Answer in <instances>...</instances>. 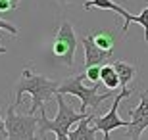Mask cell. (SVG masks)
Masks as SVG:
<instances>
[{"label": "cell", "instance_id": "obj_1", "mask_svg": "<svg viewBox=\"0 0 148 140\" xmlns=\"http://www.w3.org/2000/svg\"><path fill=\"white\" fill-rule=\"evenodd\" d=\"M58 88H60L58 81H52V79L40 75V73H35L31 67H25L21 77L17 79L16 86H14V90H16L14 106L16 108L21 106V96L23 94H31V109H29V113L35 115L37 109H42L58 94Z\"/></svg>", "mask_w": 148, "mask_h": 140}, {"label": "cell", "instance_id": "obj_2", "mask_svg": "<svg viewBox=\"0 0 148 140\" xmlns=\"http://www.w3.org/2000/svg\"><path fill=\"white\" fill-rule=\"evenodd\" d=\"M56 104H58V113L56 117L50 121L48 115H46V108L38 109L40 111V119H38V136L42 138L46 136V132H54L56 136L60 135H69V130L75 123H79L81 119H85L88 113L83 111H75V109L69 106V104L64 100V94H56Z\"/></svg>", "mask_w": 148, "mask_h": 140}, {"label": "cell", "instance_id": "obj_3", "mask_svg": "<svg viewBox=\"0 0 148 140\" xmlns=\"http://www.w3.org/2000/svg\"><path fill=\"white\" fill-rule=\"evenodd\" d=\"M85 79H87L85 73L67 77V79H64V81L60 83L58 92L64 94V96H66V94H73V96L79 98V100H81V109H79V111L96 113V109L102 106V102L108 100V98H112V96H115V94L114 92H102V94H98V88H100L98 83H94L92 86H85L83 85Z\"/></svg>", "mask_w": 148, "mask_h": 140}, {"label": "cell", "instance_id": "obj_4", "mask_svg": "<svg viewBox=\"0 0 148 140\" xmlns=\"http://www.w3.org/2000/svg\"><path fill=\"white\" fill-rule=\"evenodd\" d=\"M4 121H6V129H8V140H37L38 119L35 115L17 113L16 106L12 104L6 109Z\"/></svg>", "mask_w": 148, "mask_h": 140}, {"label": "cell", "instance_id": "obj_5", "mask_svg": "<svg viewBox=\"0 0 148 140\" xmlns=\"http://www.w3.org/2000/svg\"><path fill=\"white\" fill-rule=\"evenodd\" d=\"M75 48H77V35L73 29L71 21H64L60 23V27L54 35V42H52V56L58 61L66 65V67H73L75 64Z\"/></svg>", "mask_w": 148, "mask_h": 140}, {"label": "cell", "instance_id": "obj_6", "mask_svg": "<svg viewBox=\"0 0 148 140\" xmlns=\"http://www.w3.org/2000/svg\"><path fill=\"white\" fill-rule=\"evenodd\" d=\"M133 94V88H121V92L115 96L114 104H112V108L102 115V117H94V127L100 130V132H104V140H110V132L115 129H127L129 127V121L119 117V113H117V108H119L121 100H125Z\"/></svg>", "mask_w": 148, "mask_h": 140}, {"label": "cell", "instance_id": "obj_7", "mask_svg": "<svg viewBox=\"0 0 148 140\" xmlns=\"http://www.w3.org/2000/svg\"><path fill=\"white\" fill-rule=\"evenodd\" d=\"M131 121L127 127V136L131 140H140L143 132L148 129V88L140 92V104L129 109Z\"/></svg>", "mask_w": 148, "mask_h": 140}, {"label": "cell", "instance_id": "obj_8", "mask_svg": "<svg viewBox=\"0 0 148 140\" xmlns=\"http://www.w3.org/2000/svg\"><path fill=\"white\" fill-rule=\"evenodd\" d=\"M83 50H85V64H83V69H88L92 65H104L108 59L112 58L114 52H106L94 42L92 35H85L83 37Z\"/></svg>", "mask_w": 148, "mask_h": 140}, {"label": "cell", "instance_id": "obj_9", "mask_svg": "<svg viewBox=\"0 0 148 140\" xmlns=\"http://www.w3.org/2000/svg\"><path fill=\"white\" fill-rule=\"evenodd\" d=\"M94 117H96V113H88L85 119H81L77 127L73 130H69V140H96V132L98 129L94 127Z\"/></svg>", "mask_w": 148, "mask_h": 140}, {"label": "cell", "instance_id": "obj_10", "mask_svg": "<svg viewBox=\"0 0 148 140\" xmlns=\"http://www.w3.org/2000/svg\"><path fill=\"white\" fill-rule=\"evenodd\" d=\"M85 10H92V8H98V10H110V12H115V14H119L123 17V23H127L131 19V14L125 10V8H121L117 2L114 0H87L85 4H83Z\"/></svg>", "mask_w": 148, "mask_h": 140}, {"label": "cell", "instance_id": "obj_11", "mask_svg": "<svg viewBox=\"0 0 148 140\" xmlns=\"http://www.w3.org/2000/svg\"><path fill=\"white\" fill-rule=\"evenodd\" d=\"M115 71H117V75H119V83H121V88H129L133 81H135V77H137V65L133 64H127V61H115L114 64Z\"/></svg>", "mask_w": 148, "mask_h": 140}, {"label": "cell", "instance_id": "obj_12", "mask_svg": "<svg viewBox=\"0 0 148 140\" xmlns=\"http://www.w3.org/2000/svg\"><path fill=\"white\" fill-rule=\"evenodd\" d=\"M100 81H102L104 86H108V88H117V86H121L119 75H117L114 64L112 65H102V67H100Z\"/></svg>", "mask_w": 148, "mask_h": 140}, {"label": "cell", "instance_id": "obj_13", "mask_svg": "<svg viewBox=\"0 0 148 140\" xmlns=\"http://www.w3.org/2000/svg\"><path fill=\"white\" fill-rule=\"evenodd\" d=\"M92 37H94V42L98 44L102 50H106V52H114V48H115V35L112 31L92 33Z\"/></svg>", "mask_w": 148, "mask_h": 140}, {"label": "cell", "instance_id": "obj_14", "mask_svg": "<svg viewBox=\"0 0 148 140\" xmlns=\"http://www.w3.org/2000/svg\"><path fill=\"white\" fill-rule=\"evenodd\" d=\"M131 23H138V25H143V29H144V40L148 42V8H144L138 16H131V19L127 23H123V27H121V31L125 33L127 29H129V25Z\"/></svg>", "mask_w": 148, "mask_h": 140}, {"label": "cell", "instance_id": "obj_15", "mask_svg": "<svg viewBox=\"0 0 148 140\" xmlns=\"http://www.w3.org/2000/svg\"><path fill=\"white\" fill-rule=\"evenodd\" d=\"M0 31H8L10 35H14V37H17V27H14L12 23L4 21V19H0ZM0 54H8V48H4V46H0Z\"/></svg>", "mask_w": 148, "mask_h": 140}, {"label": "cell", "instance_id": "obj_16", "mask_svg": "<svg viewBox=\"0 0 148 140\" xmlns=\"http://www.w3.org/2000/svg\"><path fill=\"white\" fill-rule=\"evenodd\" d=\"M100 67H102V65H92V67H88V69L83 71V73H85V77H87V81H90V83H100Z\"/></svg>", "mask_w": 148, "mask_h": 140}, {"label": "cell", "instance_id": "obj_17", "mask_svg": "<svg viewBox=\"0 0 148 140\" xmlns=\"http://www.w3.org/2000/svg\"><path fill=\"white\" fill-rule=\"evenodd\" d=\"M14 4H12L10 0H0V14H4V12H14Z\"/></svg>", "mask_w": 148, "mask_h": 140}, {"label": "cell", "instance_id": "obj_18", "mask_svg": "<svg viewBox=\"0 0 148 140\" xmlns=\"http://www.w3.org/2000/svg\"><path fill=\"white\" fill-rule=\"evenodd\" d=\"M0 140H8V129H6V121L0 117Z\"/></svg>", "mask_w": 148, "mask_h": 140}, {"label": "cell", "instance_id": "obj_19", "mask_svg": "<svg viewBox=\"0 0 148 140\" xmlns=\"http://www.w3.org/2000/svg\"><path fill=\"white\" fill-rule=\"evenodd\" d=\"M40 140H48V138H46V136H42ZM56 140H69V136H67V135H60V136H56Z\"/></svg>", "mask_w": 148, "mask_h": 140}, {"label": "cell", "instance_id": "obj_20", "mask_svg": "<svg viewBox=\"0 0 148 140\" xmlns=\"http://www.w3.org/2000/svg\"><path fill=\"white\" fill-rule=\"evenodd\" d=\"M10 2H12V4H14V8H16V10H17V4H19V0H10Z\"/></svg>", "mask_w": 148, "mask_h": 140}, {"label": "cell", "instance_id": "obj_21", "mask_svg": "<svg viewBox=\"0 0 148 140\" xmlns=\"http://www.w3.org/2000/svg\"><path fill=\"white\" fill-rule=\"evenodd\" d=\"M60 4H69V2H73V0H58Z\"/></svg>", "mask_w": 148, "mask_h": 140}]
</instances>
